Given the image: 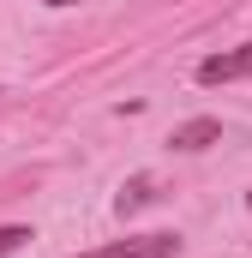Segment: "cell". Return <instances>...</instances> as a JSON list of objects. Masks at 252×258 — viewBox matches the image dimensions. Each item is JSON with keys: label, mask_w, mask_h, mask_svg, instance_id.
<instances>
[{"label": "cell", "mask_w": 252, "mask_h": 258, "mask_svg": "<svg viewBox=\"0 0 252 258\" xmlns=\"http://www.w3.org/2000/svg\"><path fill=\"white\" fill-rule=\"evenodd\" d=\"M174 252H180V240H174V234H138V240L96 246V252H84V258H174Z\"/></svg>", "instance_id": "6da1fadb"}, {"label": "cell", "mask_w": 252, "mask_h": 258, "mask_svg": "<svg viewBox=\"0 0 252 258\" xmlns=\"http://www.w3.org/2000/svg\"><path fill=\"white\" fill-rule=\"evenodd\" d=\"M234 78H252V42L228 48V54H210L198 66V84H234Z\"/></svg>", "instance_id": "7a4b0ae2"}, {"label": "cell", "mask_w": 252, "mask_h": 258, "mask_svg": "<svg viewBox=\"0 0 252 258\" xmlns=\"http://www.w3.org/2000/svg\"><path fill=\"white\" fill-rule=\"evenodd\" d=\"M216 138H222V126L204 114V120H186V126H174V138H168V144H174V150H204V144H216Z\"/></svg>", "instance_id": "3957f363"}, {"label": "cell", "mask_w": 252, "mask_h": 258, "mask_svg": "<svg viewBox=\"0 0 252 258\" xmlns=\"http://www.w3.org/2000/svg\"><path fill=\"white\" fill-rule=\"evenodd\" d=\"M144 198H150V180L138 174V180H132V186H126V192H120V210H132V204H144Z\"/></svg>", "instance_id": "277c9868"}, {"label": "cell", "mask_w": 252, "mask_h": 258, "mask_svg": "<svg viewBox=\"0 0 252 258\" xmlns=\"http://www.w3.org/2000/svg\"><path fill=\"white\" fill-rule=\"evenodd\" d=\"M24 240H30V228H0V258H6V252H18Z\"/></svg>", "instance_id": "5b68a950"}, {"label": "cell", "mask_w": 252, "mask_h": 258, "mask_svg": "<svg viewBox=\"0 0 252 258\" xmlns=\"http://www.w3.org/2000/svg\"><path fill=\"white\" fill-rule=\"evenodd\" d=\"M42 6H78V0H42Z\"/></svg>", "instance_id": "8992f818"}, {"label": "cell", "mask_w": 252, "mask_h": 258, "mask_svg": "<svg viewBox=\"0 0 252 258\" xmlns=\"http://www.w3.org/2000/svg\"><path fill=\"white\" fill-rule=\"evenodd\" d=\"M246 204H252V192H246Z\"/></svg>", "instance_id": "52a82bcc"}]
</instances>
